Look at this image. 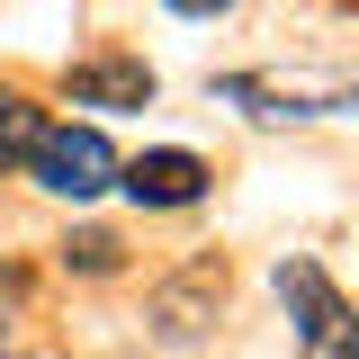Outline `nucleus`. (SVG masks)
Returning a JSON list of instances; mask_svg holds the SVG:
<instances>
[{
  "instance_id": "f257e3e1",
  "label": "nucleus",
  "mask_w": 359,
  "mask_h": 359,
  "mask_svg": "<svg viewBox=\"0 0 359 359\" xmlns=\"http://www.w3.org/2000/svg\"><path fill=\"white\" fill-rule=\"evenodd\" d=\"M278 306L297 323L306 359H359V323L341 306V287L323 278V261H278Z\"/></svg>"
},
{
  "instance_id": "f03ea898",
  "label": "nucleus",
  "mask_w": 359,
  "mask_h": 359,
  "mask_svg": "<svg viewBox=\"0 0 359 359\" xmlns=\"http://www.w3.org/2000/svg\"><path fill=\"white\" fill-rule=\"evenodd\" d=\"M27 171H36V189H54V198H99V189H117V144L99 126H45L36 144H27Z\"/></svg>"
},
{
  "instance_id": "7ed1b4c3",
  "label": "nucleus",
  "mask_w": 359,
  "mask_h": 359,
  "mask_svg": "<svg viewBox=\"0 0 359 359\" xmlns=\"http://www.w3.org/2000/svg\"><path fill=\"white\" fill-rule=\"evenodd\" d=\"M117 189L135 207H198L207 198V162L198 153H135V162H117Z\"/></svg>"
},
{
  "instance_id": "20e7f679",
  "label": "nucleus",
  "mask_w": 359,
  "mask_h": 359,
  "mask_svg": "<svg viewBox=\"0 0 359 359\" xmlns=\"http://www.w3.org/2000/svg\"><path fill=\"white\" fill-rule=\"evenodd\" d=\"M216 99H233V108H252V117H323V108H341L351 90L341 81H261V72H224Z\"/></svg>"
},
{
  "instance_id": "39448f33",
  "label": "nucleus",
  "mask_w": 359,
  "mask_h": 359,
  "mask_svg": "<svg viewBox=\"0 0 359 359\" xmlns=\"http://www.w3.org/2000/svg\"><path fill=\"white\" fill-rule=\"evenodd\" d=\"M72 99H81V108H153V63H135V54H90V63H72Z\"/></svg>"
},
{
  "instance_id": "423d86ee",
  "label": "nucleus",
  "mask_w": 359,
  "mask_h": 359,
  "mask_svg": "<svg viewBox=\"0 0 359 359\" xmlns=\"http://www.w3.org/2000/svg\"><path fill=\"white\" fill-rule=\"evenodd\" d=\"M198 297H224V261H207L189 287H171V297H162V332H171V341H189V332H198V323H189V314H198Z\"/></svg>"
},
{
  "instance_id": "0eeeda50",
  "label": "nucleus",
  "mask_w": 359,
  "mask_h": 359,
  "mask_svg": "<svg viewBox=\"0 0 359 359\" xmlns=\"http://www.w3.org/2000/svg\"><path fill=\"white\" fill-rule=\"evenodd\" d=\"M45 135V117L18 99V90H0V162H27V144Z\"/></svg>"
},
{
  "instance_id": "6e6552de",
  "label": "nucleus",
  "mask_w": 359,
  "mask_h": 359,
  "mask_svg": "<svg viewBox=\"0 0 359 359\" xmlns=\"http://www.w3.org/2000/svg\"><path fill=\"white\" fill-rule=\"evenodd\" d=\"M117 252H126L117 233H72V243H63V261H72V269H90V278H99V269H117Z\"/></svg>"
},
{
  "instance_id": "1a4fd4ad",
  "label": "nucleus",
  "mask_w": 359,
  "mask_h": 359,
  "mask_svg": "<svg viewBox=\"0 0 359 359\" xmlns=\"http://www.w3.org/2000/svg\"><path fill=\"white\" fill-rule=\"evenodd\" d=\"M180 18H224V9H233V0H171Z\"/></svg>"
}]
</instances>
